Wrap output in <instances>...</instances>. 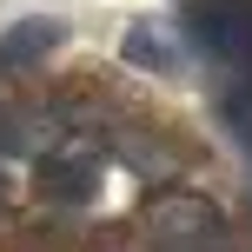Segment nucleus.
<instances>
[{
  "label": "nucleus",
  "mask_w": 252,
  "mask_h": 252,
  "mask_svg": "<svg viewBox=\"0 0 252 252\" xmlns=\"http://www.w3.org/2000/svg\"><path fill=\"white\" fill-rule=\"evenodd\" d=\"M93 179H100V159H93V146H60L40 159V186L53 192V199H87Z\"/></svg>",
  "instance_id": "2"
},
{
  "label": "nucleus",
  "mask_w": 252,
  "mask_h": 252,
  "mask_svg": "<svg viewBox=\"0 0 252 252\" xmlns=\"http://www.w3.org/2000/svg\"><path fill=\"white\" fill-rule=\"evenodd\" d=\"M126 60H133V66H153V73H173L179 53H173V40H166L153 20H139V27H126Z\"/></svg>",
  "instance_id": "4"
},
{
  "label": "nucleus",
  "mask_w": 252,
  "mask_h": 252,
  "mask_svg": "<svg viewBox=\"0 0 252 252\" xmlns=\"http://www.w3.org/2000/svg\"><path fill=\"white\" fill-rule=\"evenodd\" d=\"M146 232L173 252H192V246H213L219 239V213L206 199H159L146 213Z\"/></svg>",
  "instance_id": "1"
},
{
  "label": "nucleus",
  "mask_w": 252,
  "mask_h": 252,
  "mask_svg": "<svg viewBox=\"0 0 252 252\" xmlns=\"http://www.w3.org/2000/svg\"><path fill=\"white\" fill-rule=\"evenodd\" d=\"M60 40H66V27L47 20V13H40V20H20V27L0 33V66H33V60H47Z\"/></svg>",
  "instance_id": "3"
}]
</instances>
